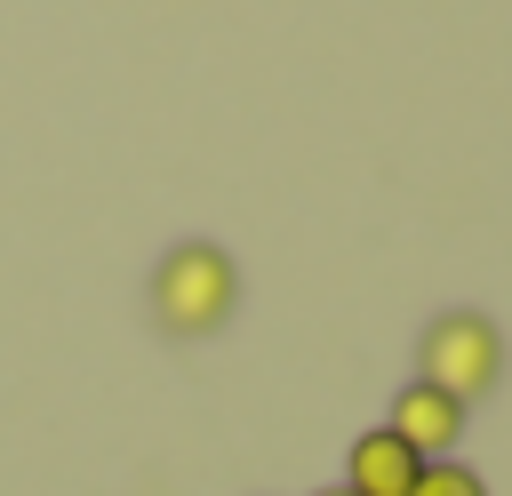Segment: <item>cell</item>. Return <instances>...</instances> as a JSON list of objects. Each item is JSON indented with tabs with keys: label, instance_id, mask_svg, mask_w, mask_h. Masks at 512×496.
I'll use <instances>...</instances> for the list:
<instances>
[{
	"label": "cell",
	"instance_id": "obj_1",
	"mask_svg": "<svg viewBox=\"0 0 512 496\" xmlns=\"http://www.w3.org/2000/svg\"><path fill=\"white\" fill-rule=\"evenodd\" d=\"M240 304V272L216 240H176L152 264V320L168 336H216Z\"/></svg>",
	"mask_w": 512,
	"mask_h": 496
},
{
	"label": "cell",
	"instance_id": "obj_2",
	"mask_svg": "<svg viewBox=\"0 0 512 496\" xmlns=\"http://www.w3.org/2000/svg\"><path fill=\"white\" fill-rule=\"evenodd\" d=\"M416 384L448 392L456 408H472L480 392L504 384V328L488 312H440L416 344Z\"/></svg>",
	"mask_w": 512,
	"mask_h": 496
},
{
	"label": "cell",
	"instance_id": "obj_3",
	"mask_svg": "<svg viewBox=\"0 0 512 496\" xmlns=\"http://www.w3.org/2000/svg\"><path fill=\"white\" fill-rule=\"evenodd\" d=\"M384 432H400L424 464H440L456 440H464V408L448 400V392H432V384H400V400H392V424Z\"/></svg>",
	"mask_w": 512,
	"mask_h": 496
},
{
	"label": "cell",
	"instance_id": "obj_4",
	"mask_svg": "<svg viewBox=\"0 0 512 496\" xmlns=\"http://www.w3.org/2000/svg\"><path fill=\"white\" fill-rule=\"evenodd\" d=\"M416 472H424V456H416L400 432H384V424L360 432L352 456H344V488H352V496H408Z\"/></svg>",
	"mask_w": 512,
	"mask_h": 496
},
{
	"label": "cell",
	"instance_id": "obj_5",
	"mask_svg": "<svg viewBox=\"0 0 512 496\" xmlns=\"http://www.w3.org/2000/svg\"><path fill=\"white\" fill-rule=\"evenodd\" d=\"M408 496H488V480H480L472 464L440 456V464H424V472H416V488H408Z\"/></svg>",
	"mask_w": 512,
	"mask_h": 496
},
{
	"label": "cell",
	"instance_id": "obj_6",
	"mask_svg": "<svg viewBox=\"0 0 512 496\" xmlns=\"http://www.w3.org/2000/svg\"><path fill=\"white\" fill-rule=\"evenodd\" d=\"M320 496H352V488H344V480H336V488H320Z\"/></svg>",
	"mask_w": 512,
	"mask_h": 496
}]
</instances>
